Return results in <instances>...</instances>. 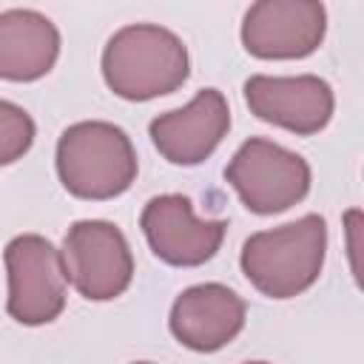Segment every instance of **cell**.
Wrapping results in <instances>:
<instances>
[{
	"instance_id": "cell-13",
	"label": "cell",
	"mask_w": 364,
	"mask_h": 364,
	"mask_svg": "<svg viewBox=\"0 0 364 364\" xmlns=\"http://www.w3.org/2000/svg\"><path fill=\"white\" fill-rule=\"evenodd\" d=\"M34 142V119L14 102L0 100V165L17 162Z\"/></svg>"
},
{
	"instance_id": "cell-15",
	"label": "cell",
	"mask_w": 364,
	"mask_h": 364,
	"mask_svg": "<svg viewBox=\"0 0 364 364\" xmlns=\"http://www.w3.org/2000/svg\"><path fill=\"white\" fill-rule=\"evenodd\" d=\"M136 364H151V361H136Z\"/></svg>"
},
{
	"instance_id": "cell-14",
	"label": "cell",
	"mask_w": 364,
	"mask_h": 364,
	"mask_svg": "<svg viewBox=\"0 0 364 364\" xmlns=\"http://www.w3.org/2000/svg\"><path fill=\"white\" fill-rule=\"evenodd\" d=\"M247 364H267V361H247Z\"/></svg>"
},
{
	"instance_id": "cell-6",
	"label": "cell",
	"mask_w": 364,
	"mask_h": 364,
	"mask_svg": "<svg viewBox=\"0 0 364 364\" xmlns=\"http://www.w3.org/2000/svg\"><path fill=\"white\" fill-rule=\"evenodd\" d=\"M9 301L14 321L37 327L54 321L65 307V276L54 245L37 233L14 236L6 245Z\"/></svg>"
},
{
	"instance_id": "cell-9",
	"label": "cell",
	"mask_w": 364,
	"mask_h": 364,
	"mask_svg": "<svg viewBox=\"0 0 364 364\" xmlns=\"http://www.w3.org/2000/svg\"><path fill=\"white\" fill-rule=\"evenodd\" d=\"M245 102L259 119L287 128L293 134H318L336 108L333 88L316 74L264 77L256 74L245 82Z\"/></svg>"
},
{
	"instance_id": "cell-2",
	"label": "cell",
	"mask_w": 364,
	"mask_h": 364,
	"mask_svg": "<svg viewBox=\"0 0 364 364\" xmlns=\"http://www.w3.org/2000/svg\"><path fill=\"white\" fill-rule=\"evenodd\" d=\"M324 250L327 225L321 216L307 213L282 228L253 233L242 247V270L259 293L293 299L318 279Z\"/></svg>"
},
{
	"instance_id": "cell-12",
	"label": "cell",
	"mask_w": 364,
	"mask_h": 364,
	"mask_svg": "<svg viewBox=\"0 0 364 364\" xmlns=\"http://www.w3.org/2000/svg\"><path fill=\"white\" fill-rule=\"evenodd\" d=\"M60 54L57 26L31 9L0 11V77L31 82L46 77Z\"/></svg>"
},
{
	"instance_id": "cell-10",
	"label": "cell",
	"mask_w": 364,
	"mask_h": 364,
	"mask_svg": "<svg viewBox=\"0 0 364 364\" xmlns=\"http://www.w3.org/2000/svg\"><path fill=\"white\" fill-rule=\"evenodd\" d=\"M230 111L216 88H202L185 108L159 114L151 122V139L156 151L173 165L205 162L228 136Z\"/></svg>"
},
{
	"instance_id": "cell-7",
	"label": "cell",
	"mask_w": 364,
	"mask_h": 364,
	"mask_svg": "<svg viewBox=\"0 0 364 364\" xmlns=\"http://www.w3.org/2000/svg\"><path fill=\"white\" fill-rule=\"evenodd\" d=\"M327 28L324 6L316 0H259L242 23V43L262 60H299L313 54Z\"/></svg>"
},
{
	"instance_id": "cell-3",
	"label": "cell",
	"mask_w": 364,
	"mask_h": 364,
	"mask_svg": "<svg viewBox=\"0 0 364 364\" xmlns=\"http://www.w3.org/2000/svg\"><path fill=\"white\" fill-rule=\"evenodd\" d=\"M57 173L77 199H114L136 179V154L119 125L77 122L57 142Z\"/></svg>"
},
{
	"instance_id": "cell-4",
	"label": "cell",
	"mask_w": 364,
	"mask_h": 364,
	"mask_svg": "<svg viewBox=\"0 0 364 364\" xmlns=\"http://www.w3.org/2000/svg\"><path fill=\"white\" fill-rule=\"evenodd\" d=\"M225 179L233 185L247 210L270 216L293 208L310 191V165L304 156L253 136L247 139L225 168Z\"/></svg>"
},
{
	"instance_id": "cell-8",
	"label": "cell",
	"mask_w": 364,
	"mask_h": 364,
	"mask_svg": "<svg viewBox=\"0 0 364 364\" xmlns=\"http://www.w3.org/2000/svg\"><path fill=\"white\" fill-rule=\"evenodd\" d=\"M151 250L176 267H196L216 256L228 225L222 219H196L193 205L182 193L154 196L139 216Z\"/></svg>"
},
{
	"instance_id": "cell-5",
	"label": "cell",
	"mask_w": 364,
	"mask_h": 364,
	"mask_svg": "<svg viewBox=\"0 0 364 364\" xmlns=\"http://www.w3.org/2000/svg\"><path fill=\"white\" fill-rule=\"evenodd\" d=\"M63 276L91 301L125 293L134 276V256L122 230L105 219L74 222L63 239Z\"/></svg>"
},
{
	"instance_id": "cell-11",
	"label": "cell",
	"mask_w": 364,
	"mask_h": 364,
	"mask_svg": "<svg viewBox=\"0 0 364 364\" xmlns=\"http://www.w3.org/2000/svg\"><path fill=\"white\" fill-rule=\"evenodd\" d=\"M245 327V301L225 284H196L176 296L171 333L196 353L222 350Z\"/></svg>"
},
{
	"instance_id": "cell-1",
	"label": "cell",
	"mask_w": 364,
	"mask_h": 364,
	"mask_svg": "<svg viewBox=\"0 0 364 364\" xmlns=\"http://www.w3.org/2000/svg\"><path fill=\"white\" fill-rule=\"evenodd\" d=\"M185 43L151 23H134L119 28L102 51V77L108 88L122 100H154L176 91L188 80Z\"/></svg>"
}]
</instances>
